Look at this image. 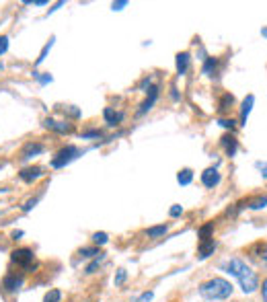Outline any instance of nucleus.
<instances>
[{
	"label": "nucleus",
	"mask_w": 267,
	"mask_h": 302,
	"mask_svg": "<svg viewBox=\"0 0 267 302\" xmlns=\"http://www.w3.org/2000/svg\"><path fill=\"white\" fill-rule=\"evenodd\" d=\"M220 269L224 271V274L232 276L236 281H239L241 290L245 292V294H253V292L259 288V278H257V274L245 263L243 259H239V257L226 259L224 263L220 265Z\"/></svg>",
	"instance_id": "obj_1"
},
{
	"label": "nucleus",
	"mask_w": 267,
	"mask_h": 302,
	"mask_svg": "<svg viewBox=\"0 0 267 302\" xmlns=\"http://www.w3.org/2000/svg\"><path fill=\"white\" fill-rule=\"evenodd\" d=\"M197 292L207 302H218V300H226L232 296V284L224 278H212V280L202 281Z\"/></svg>",
	"instance_id": "obj_2"
},
{
	"label": "nucleus",
	"mask_w": 267,
	"mask_h": 302,
	"mask_svg": "<svg viewBox=\"0 0 267 302\" xmlns=\"http://www.w3.org/2000/svg\"><path fill=\"white\" fill-rule=\"evenodd\" d=\"M78 156H82V150L78 148V146H74V144H68V146L60 148L52 156V160H49V167H52V169H64L66 165H70L72 160H76Z\"/></svg>",
	"instance_id": "obj_3"
},
{
	"label": "nucleus",
	"mask_w": 267,
	"mask_h": 302,
	"mask_svg": "<svg viewBox=\"0 0 267 302\" xmlns=\"http://www.w3.org/2000/svg\"><path fill=\"white\" fill-rule=\"evenodd\" d=\"M11 261L17 267L29 269L35 263V253H33V249H29V247H19V249L11 251Z\"/></svg>",
	"instance_id": "obj_4"
},
{
	"label": "nucleus",
	"mask_w": 267,
	"mask_h": 302,
	"mask_svg": "<svg viewBox=\"0 0 267 302\" xmlns=\"http://www.w3.org/2000/svg\"><path fill=\"white\" fill-rule=\"evenodd\" d=\"M23 284H25V278L21 274H6L2 281H0V288H2L4 294H17L23 288Z\"/></svg>",
	"instance_id": "obj_5"
},
{
	"label": "nucleus",
	"mask_w": 267,
	"mask_h": 302,
	"mask_svg": "<svg viewBox=\"0 0 267 302\" xmlns=\"http://www.w3.org/2000/svg\"><path fill=\"white\" fill-rule=\"evenodd\" d=\"M45 173H43V167H39V165H31V167H23L21 169V173H19V179L23 181V183H35L37 179H41Z\"/></svg>",
	"instance_id": "obj_6"
},
{
	"label": "nucleus",
	"mask_w": 267,
	"mask_h": 302,
	"mask_svg": "<svg viewBox=\"0 0 267 302\" xmlns=\"http://www.w3.org/2000/svg\"><path fill=\"white\" fill-rule=\"evenodd\" d=\"M202 185L207 187V189H214V187H218L220 185V181H222V175H220V171L216 169V167H207L204 173H202Z\"/></svg>",
	"instance_id": "obj_7"
},
{
	"label": "nucleus",
	"mask_w": 267,
	"mask_h": 302,
	"mask_svg": "<svg viewBox=\"0 0 267 302\" xmlns=\"http://www.w3.org/2000/svg\"><path fill=\"white\" fill-rule=\"evenodd\" d=\"M43 128L49 129V132H56V134H70L72 132V124L60 122V119H54V117H45Z\"/></svg>",
	"instance_id": "obj_8"
},
{
	"label": "nucleus",
	"mask_w": 267,
	"mask_h": 302,
	"mask_svg": "<svg viewBox=\"0 0 267 302\" xmlns=\"http://www.w3.org/2000/svg\"><path fill=\"white\" fill-rule=\"evenodd\" d=\"M43 150H45V146L41 142H27L23 146V150H21V156H19V160H21V163H27V160H31L33 156L41 154Z\"/></svg>",
	"instance_id": "obj_9"
},
{
	"label": "nucleus",
	"mask_w": 267,
	"mask_h": 302,
	"mask_svg": "<svg viewBox=\"0 0 267 302\" xmlns=\"http://www.w3.org/2000/svg\"><path fill=\"white\" fill-rule=\"evenodd\" d=\"M156 99H158V86H150V88H148V95H146V99L142 101L140 109H138V111H136V115H138V117L146 115V113L152 109V105L156 103Z\"/></svg>",
	"instance_id": "obj_10"
},
{
	"label": "nucleus",
	"mask_w": 267,
	"mask_h": 302,
	"mask_svg": "<svg viewBox=\"0 0 267 302\" xmlns=\"http://www.w3.org/2000/svg\"><path fill=\"white\" fill-rule=\"evenodd\" d=\"M175 64H177V74L183 76L189 72V66H191V54L189 52H179L175 58Z\"/></svg>",
	"instance_id": "obj_11"
},
{
	"label": "nucleus",
	"mask_w": 267,
	"mask_h": 302,
	"mask_svg": "<svg viewBox=\"0 0 267 302\" xmlns=\"http://www.w3.org/2000/svg\"><path fill=\"white\" fill-rule=\"evenodd\" d=\"M220 144H222V148H224L226 156H234L236 150H239V140H236L234 136H228V134L220 138Z\"/></svg>",
	"instance_id": "obj_12"
},
{
	"label": "nucleus",
	"mask_w": 267,
	"mask_h": 302,
	"mask_svg": "<svg viewBox=\"0 0 267 302\" xmlns=\"http://www.w3.org/2000/svg\"><path fill=\"white\" fill-rule=\"evenodd\" d=\"M216 247H218V243H216L214 238H210V240H202L200 247H197V257H200V259H207L210 255H214Z\"/></svg>",
	"instance_id": "obj_13"
},
{
	"label": "nucleus",
	"mask_w": 267,
	"mask_h": 302,
	"mask_svg": "<svg viewBox=\"0 0 267 302\" xmlns=\"http://www.w3.org/2000/svg\"><path fill=\"white\" fill-rule=\"evenodd\" d=\"M123 111H113V109L111 107H105L103 109V119H105V122L107 124H109V126H120L122 122H123Z\"/></svg>",
	"instance_id": "obj_14"
},
{
	"label": "nucleus",
	"mask_w": 267,
	"mask_h": 302,
	"mask_svg": "<svg viewBox=\"0 0 267 302\" xmlns=\"http://www.w3.org/2000/svg\"><path fill=\"white\" fill-rule=\"evenodd\" d=\"M253 105H255V97L253 95H246L245 101H243V105H241V122H243V126L246 124V119H249Z\"/></svg>",
	"instance_id": "obj_15"
},
{
	"label": "nucleus",
	"mask_w": 267,
	"mask_h": 302,
	"mask_svg": "<svg viewBox=\"0 0 267 302\" xmlns=\"http://www.w3.org/2000/svg\"><path fill=\"white\" fill-rule=\"evenodd\" d=\"M251 255H253V259L259 261V263L267 265V243H257L251 249Z\"/></svg>",
	"instance_id": "obj_16"
},
{
	"label": "nucleus",
	"mask_w": 267,
	"mask_h": 302,
	"mask_svg": "<svg viewBox=\"0 0 267 302\" xmlns=\"http://www.w3.org/2000/svg\"><path fill=\"white\" fill-rule=\"evenodd\" d=\"M169 233V224H158V226H150L146 230V237L148 238H161Z\"/></svg>",
	"instance_id": "obj_17"
},
{
	"label": "nucleus",
	"mask_w": 267,
	"mask_h": 302,
	"mask_svg": "<svg viewBox=\"0 0 267 302\" xmlns=\"http://www.w3.org/2000/svg\"><path fill=\"white\" fill-rule=\"evenodd\" d=\"M216 70H218V58H205V60H204L202 72H204L205 76H214Z\"/></svg>",
	"instance_id": "obj_18"
},
{
	"label": "nucleus",
	"mask_w": 267,
	"mask_h": 302,
	"mask_svg": "<svg viewBox=\"0 0 267 302\" xmlns=\"http://www.w3.org/2000/svg\"><path fill=\"white\" fill-rule=\"evenodd\" d=\"M191 181H193V171L191 169H181L179 173H177V183L179 185H191Z\"/></svg>",
	"instance_id": "obj_19"
},
{
	"label": "nucleus",
	"mask_w": 267,
	"mask_h": 302,
	"mask_svg": "<svg viewBox=\"0 0 267 302\" xmlns=\"http://www.w3.org/2000/svg\"><path fill=\"white\" fill-rule=\"evenodd\" d=\"M197 238H200V243L202 240L214 238V222H207V224H204L200 230H197Z\"/></svg>",
	"instance_id": "obj_20"
},
{
	"label": "nucleus",
	"mask_w": 267,
	"mask_h": 302,
	"mask_svg": "<svg viewBox=\"0 0 267 302\" xmlns=\"http://www.w3.org/2000/svg\"><path fill=\"white\" fill-rule=\"evenodd\" d=\"M31 74H33V78H35L41 86H45V85H49V83H54V76L49 74V72H37V70H33Z\"/></svg>",
	"instance_id": "obj_21"
},
{
	"label": "nucleus",
	"mask_w": 267,
	"mask_h": 302,
	"mask_svg": "<svg viewBox=\"0 0 267 302\" xmlns=\"http://www.w3.org/2000/svg\"><path fill=\"white\" fill-rule=\"evenodd\" d=\"M78 255H81L82 259H95L101 255V251H99L97 247H82L81 251H78Z\"/></svg>",
	"instance_id": "obj_22"
},
{
	"label": "nucleus",
	"mask_w": 267,
	"mask_h": 302,
	"mask_svg": "<svg viewBox=\"0 0 267 302\" xmlns=\"http://www.w3.org/2000/svg\"><path fill=\"white\" fill-rule=\"evenodd\" d=\"M265 206H267V195H261V197H255V199L246 201V208L249 210H261Z\"/></svg>",
	"instance_id": "obj_23"
},
{
	"label": "nucleus",
	"mask_w": 267,
	"mask_h": 302,
	"mask_svg": "<svg viewBox=\"0 0 267 302\" xmlns=\"http://www.w3.org/2000/svg\"><path fill=\"white\" fill-rule=\"evenodd\" d=\"M54 42H56V37H52L49 42L43 45V49H41V54H39V58L35 60V66H39V64H43L45 62V58H47V54H49V49L54 47Z\"/></svg>",
	"instance_id": "obj_24"
},
{
	"label": "nucleus",
	"mask_w": 267,
	"mask_h": 302,
	"mask_svg": "<svg viewBox=\"0 0 267 302\" xmlns=\"http://www.w3.org/2000/svg\"><path fill=\"white\" fill-rule=\"evenodd\" d=\"M232 105H234V97L230 93H224L222 99H220V103H218V109L220 111H226V109L232 107Z\"/></svg>",
	"instance_id": "obj_25"
},
{
	"label": "nucleus",
	"mask_w": 267,
	"mask_h": 302,
	"mask_svg": "<svg viewBox=\"0 0 267 302\" xmlns=\"http://www.w3.org/2000/svg\"><path fill=\"white\" fill-rule=\"evenodd\" d=\"M60 300H62V290H58V288H52L43 296V302H60Z\"/></svg>",
	"instance_id": "obj_26"
},
{
	"label": "nucleus",
	"mask_w": 267,
	"mask_h": 302,
	"mask_svg": "<svg viewBox=\"0 0 267 302\" xmlns=\"http://www.w3.org/2000/svg\"><path fill=\"white\" fill-rule=\"evenodd\" d=\"M93 243L95 245H99V247H101V245H107V243H109V235H107V233H93Z\"/></svg>",
	"instance_id": "obj_27"
},
{
	"label": "nucleus",
	"mask_w": 267,
	"mask_h": 302,
	"mask_svg": "<svg viewBox=\"0 0 267 302\" xmlns=\"http://www.w3.org/2000/svg\"><path fill=\"white\" fill-rule=\"evenodd\" d=\"M103 259H105V253H101L99 257H95V259H93V263H91V265H86L84 274H95V271H97V267L101 265V261H103Z\"/></svg>",
	"instance_id": "obj_28"
},
{
	"label": "nucleus",
	"mask_w": 267,
	"mask_h": 302,
	"mask_svg": "<svg viewBox=\"0 0 267 302\" xmlns=\"http://www.w3.org/2000/svg\"><path fill=\"white\" fill-rule=\"evenodd\" d=\"M8 45H11V39H8V35H0V58H2L8 52Z\"/></svg>",
	"instance_id": "obj_29"
},
{
	"label": "nucleus",
	"mask_w": 267,
	"mask_h": 302,
	"mask_svg": "<svg viewBox=\"0 0 267 302\" xmlns=\"http://www.w3.org/2000/svg\"><path fill=\"white\" fill-rule=\"evenodd\" d=\"M125 280H127V271H125L123 267H120V269H117V274H115V280H113L115 286H122Z\"/></svg>",
	"instance_id": "obj_30"
},
{
	"label": "nucleus",
	"mask_w": 267,
	"mask_h": 302,
	"mask_svg": "<svg viewBox=\"0 0 267 302\" xmlns=\"http://www.w3.org/2000/svg\"><path fill=\"white\" fill-rule=\"evenodd\" d=\"M39 197H41V195H37V197H33V199H27L25 204H23V208H21V210H23V212H31V210H33V208L37 206Z\"/></svg>",
	"instance_id": "obj_31"
},
{
	"label": "nucleus",
	"mask_w": 267,
	"mask_h": 302,
	"mask_svg": "<svg viewBox=\"0 0 267 302\" xmlns=\"http://www.w3.org/2000/svg\"><path fill=\"white\" fill-rule=\"evenodd\" d=\"M181 214H183V208H181L179 204H175V206L169 210V216H171V218H179Z\"/></svg>",
	"instance_id": "obj_32"
},
{
	"label": "nucleus",
	"mask_w": 267,
	"mask_h": 302,
	"mask_svg": "<svg viewBox=\"0 0 267 302\" xmlns=\"http://www.w3.org/2000/svg\"><path fill=\"white\" fill-rule=\"evenodd\" d=\"M152 298H154L152 292H144V294H140L134 302H152Z\"/></svg>",
	"instance_id": "obj_33"
},
{
	"label": "nucleus",
	"mask_w": 267,
	"mask_h": 302,
	"mask_svg": "<svg viewBox=\"0 0 267 302\" xmlns=\"http://www.w3.org/2000/svg\"><path fill=\"white\" fill-rule=\"evenodd\" d=\"M64 113L72 115V117H81V109H76L74 105H70V107H64Z\"/></svg>",
	"instance_id": "obj_34"
},
{
	"label": "nucleus",
	"mask_w": 267,
	"mask_h": 302,
	"mask_svg": "<svg viewBox=\"0 0 267 302\" xmlns=\"http://www.w3.org/2000/svg\"><path fill=\"white\" fill-rule=\"evenodd\" d=\"M88 138H101V132H99V129H88V132H82V140H88Z\"/></svg>",
	"instance_id": "obj_35"
},
{
	"label": "nucleus",
	"mask_w": 267,
	"mask_h": 302,
	"mask_svg": "<svg viewBox=\"0 0 267 302\" xmlns=\"http://www.w3.org/2000/svg\"><path fill=\"white\" fill-rule=\"evenodd\" d=\"M218 124L222 126V128H226V129H234V122H232V119H218Z\"/></svg>",
	"instance_id": "obj_36"
},
{
	"label": "nucleus",
	"mask_w": 267,
	"mask_h": 302,
	"mask_svg": "<svg viewBox=\"0 0 267 302\" xmlns=\"http://www.w3.org/2000/svg\"><path fill=\"white\" fill-rule=\"evenodd\" d=\"M123 6H127V0H120V2H113L111 4L113 11H123Z\"/></svg>",
	"instance_id": "obj_37"
},
{
	"label": "nucleus",
	"mask_w": 267,
	"mask_h": 302,
	"mask_svg": "<svg viewBox=\"0 0 267 302\" xmlns=\"http://www.w3.org/2000/svg\"><path fill=\"white\" fill-rule=\"evenodd\" d=\"M255 167H257V169H261V177L267 179V163H257Z\"/></svg>",
	"instance_id": "obj_38"
},
{
	"label": "nucleus",
	"mask_w": 267,
	"mask_h": 302,
	"mask_svg": "<svg viewBox=\"0 0 267 302\" xmlns=\"http://www.w3.org/2000/svg\"><path fill=\"white\" fill-rule=\"evenodd\" d=\"M25 4H35V6H47V0H35V2H25Z\"/></svg>",
	"instance_id": "obj_39"
},
{
	"label": "nucleus",
	"mask_w": 267,
	"mask_h": 302,
	"mask_svg": "<svg viewBox=\"0 0 267 302\" xmlns=\"http://www.w3.org/2000/svg\"><path fill=\"white\" fill-rule=\"evenodd\" d=\"M261 296H263V302H267V280L263 281V288H261Z\"/></svg>",
	"instance_id": "obj_40"
},
{
	"label": "nucleus",
	"mask_w": 267,
	"mask_h": 302,
	"mask_svg": "<svg viewBox=\"0 0 267 302\" xmlns=\"http://www.w3.org/2000/svg\"><path fill=\"white\" fill-rule=\"evenodd\" d=\"M21 237H23V230H15V233H13V238H15V240H19Z\"/></svg>",
	"instance_id": "obj_41"
},
{
	"label": "nucleus",
	"mask_w": 267,
	"mask_h": 302,
	"mask_svg": "<svg viewBox=\"0 0 267 302\" xmlns=\"http://www.w3.org/2000/svg\"><path fill=\"white\" fill-rule=\"evenodd\" d=\"M261 35L267 39V27H263V29H261Z\"/></svg>",
	"instance_id": "obj_42"
},
{
	"label": "nucleus",
	"mask_w": 267,
	"mask_h": 302,
	"mask_svg": "<svg viewBox=\"0 0 267 302\" xmlns=\"http://www.w3.org/2000/svg\"><path fill=\"white\" fill-rule=\"evenodd\" d=\"M2 70H4V64H2V62H0V72H2Z\"/></svg>",
	"instance_id": "obj_43"
},
{
	"label": "nucleus",
	"mask_w": 267,
	"mask_h": 302,
	"mask_svg": "<svg viewBox=\"0 0 267 302\" xmlns=\"http://www.w3.org/2000/svg\"><path fill=\"white\" fill-rule=\"evenodd\" d=\"M205 302H207V300H205Z\"/></svg>",
	"instance_id": "obj_44"
}]
</instances>
